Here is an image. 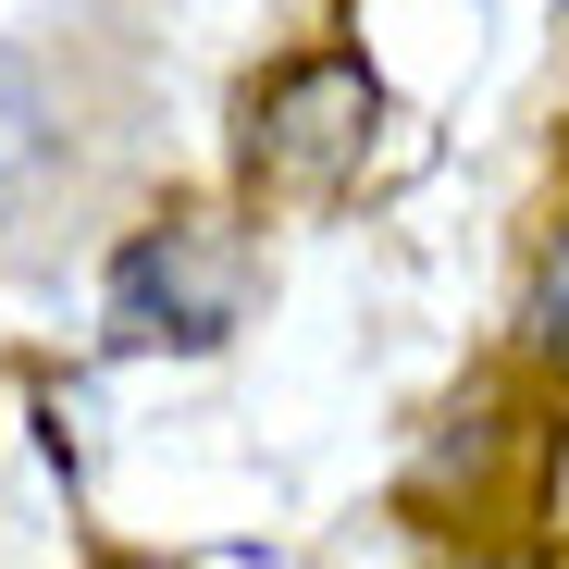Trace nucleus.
Wrapping results in <instances>:
<instances>
[{"label": "nucleus", "mask_w": 569, "mask_h": 569, "mask_svg": "<svg viewBox=\"0 0 569 569\" xmlns=\"http://www.w3.org/2000/svg\"><path fill=\"white\" fill-rule=\"evenodd\" d=\"M532 335H545V359H569V223H557V248H545V284H532Z\"/></svg>", "instance_id": "nucleus-4"}, {"label": "nucleus", "mask_w": 569, "mask_h": 569, "mask_svg": "<svg viewBox=\"0 0 569 569\" xmlns=\"http://www.w3.org/2000/svg\"><path fill=\"white\" fill-rule=\"evenodd\" d=\"M496 569H569V557H496Z\"/></svg>", "instance_id": "nucleus-5"}, {"label": "nucleus", "mask_w": 569, "mask_h": 569, "mask_svg": "<svg viewBox=\"0 0 569 569\" xmlns=\"http://www.w3.org/2000/svg\"><path fill=\"white\" fill-rule=\"evenodd\" d=\"M236 322V260L199 236V223H161L112 260V335H173V347H211Z\"/></svg>", "instance_id": "nucleus-2"}, {"label": "nucleus", "mask_w": 569, "mask_h": 569, "mask_svg": "<svg viewBox=\"0 0 569 569\" xmlns=\"http://www.w3.org/2000/svg\"><path fill=\"white\" fill-rule=\"evenodd\" d=\"M50 161V100H38V74L26 50H0V211L26 199V173Z\"/></svg>", "instance_id": "nucleus-3"}, {"label": "nucleus", "mask_w": 569, "mask_h": 569, "mask_svg": "<svg viewBox=\"0 0 569 569\" xmlns=\"http://www.w3.org/2000/svg\"><path fill=\"white\" fill-rule=\"evenodd\" d=\"M359 149H371V74L359 62H284L260 100H248V186L272 211H322L335 186L359 173Z\"/></svg>", "instance_id": "nucleus-1"}]
</instances>
